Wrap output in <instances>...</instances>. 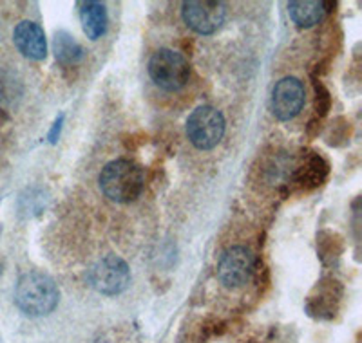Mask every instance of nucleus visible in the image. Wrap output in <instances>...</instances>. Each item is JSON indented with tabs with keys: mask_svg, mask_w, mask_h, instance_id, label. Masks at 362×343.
Wrapping results in <instances>:
<instances>
[{
	"mask_svg": "<svg viewBox=\"0 0 362 343\" xmlns=\"http://www.w3.org/2000/svg\"><path fill=\"white\" fill-rule=\"evenodd\" d=\"M342 253H344V241L339 233L325 229L317 235V255L325 266L335 264Z\"/></svg>",
	"mask_w": 362,
	"mask_h": 343,
	"instance_id": "15",
	"label": "nucleus"
},
{
	"mask_svg": "<svg viewBox=\"0 0 362 343\" xmlns=\"http://www.w3.org/2000/svg\"><path fill=\"white\" fill-rule=\"evenodd\" d=\"M313 89H315V100H313V109H315L317 118L322 119L332 109V95L326 89L325 83L321 80H313Z\"/></svg>",
	"mask_w": 362,
	"mask_h": 343,
	"instance_id": "16",
	"label": "nucleus"
},
{
	"mask_svg": "<svg viewBox=\"0 0 362 343\" xmlns=\"http://www.w3.org/2000/svg\"><path fill=\"white\" fill-rule=\"evenodd\" d=\"M319 132H321V119L315 118L308 123V136L315 138V136H319Z\"/></svg>",
	"mask_w": 362,
	"mask_h": 343,
	"instance_id": "18",
	"label": "nucleus"
},
{
	"mask_svg": "<svg viewBox=\"0 0 362 343\" xmlns=\"http://www.w3.org/2000/svg\"><path fill=\"white\" fill-rule=\"evenodd\" d=\"M305 105V85L299 78L286 76L272 90V112L281 121L296 118Z\"/></svg>",
	"mask_w": 362,
	"mask_h": 343,
	"instance_id": "8",
	"label": "nucleus"
},
{
	"mask_svg": "<svg viewBox=\"0 0 362 343\" xmlns=\"http://www.w3.org/2000/svg\"><path fill=\"white\" fill-rule=\"evenodd\" d=\"M62 123H64V116H60V118L54 121L53 125V131L49 132V141L51 143H57L58 138H60V131H62Z\"/></svg>",
	"mask_w": 362,
	"mask_h": 343,
	"instance_id": "17",
	"label": "nucleus"
},
{
	"mask_svg": "<svg viewBox=\"0 0 362 343\" xmlns=\"http://www.w3.org/2000/svg\"><path fill=\"white\" fill-rule=\"evenodd\" d=\"M87 280H89L90 287L98 293L115 296V294L124 293L129 287L131 270H129L127 262L124 258L116 257V255H107L90 267Z\"/></svg>",
	"mask_w": 362,
	"mask_h": 343,
	"instance_id": "5",
	"label": "nucleus"
},
{
	"mask_svg": "<svg viewBox=\"0 0 362 343\" xmlns=\"http://www.w3.org/2000/svg\"><path fill=\"white\" fill-rule=\"evenodd\" d=\"M100 188L115 203L127 205L141 195L145 176L140 164L129 160H115L100 172Z\"/></svg>",
	"mask_w": 362,
	"mask_h": 343,
	"instance_id": "1",
	"label": "nucleus"
},
{
	"mask_svg": "<svg viewBox=\"0 0 362 343\" xmlns=\"http://www.w3.org/2000/svg\"><path fill=\"white\" fill-rule=\"evenodd\" d=\"M80 11V22H82L83 33L87 35V38L90 40H98L105 35L109 24L107 9L102 2H95V0H89V2H80L78 4Z\"/></svg>",
	"mask_w": 362,
	"mask_h": 343,
	"instance_id": "12",
	"label": "nucleus"
},
{
	"mask_svg": "<svg viewBox=\"0 0 362 343\" xmlns=\"http://www.w3.org/2000/svg\"><path fill=\"white\" fill-rule=\"evenodd\" d=\"M53 49L57 60L66 67L76 66L83 58V47L67 31H58V33H54Z\"/></svg>",
	"mask_w": 362,
	"mask_h": 343,
	"instance_id": "14",
	"label": "nucleus"
},
{
	"mask_svg": "<svg viewBox=\"0 0 362 343\" xmlns=\"http://www.w3.org/2000/svg\"><path fill=\"white\" fill-rule=\"evenodd\" d=\"M60 291L49 275L42 271H29L18 278L15 302L28 316H45L57 307Z\"/></svg>",
	"mask_w": 362,
	"mask_h": 343,
	"instance_id": "2",
	"label": "nucleus"
},
{
	"mask_svg": "<svg viewBox=\"0 0 362 343\" xmlns=\"http://www.w3.org/2000/svg\"><path fill=\"white\" fill-rule=\"evenodd\" d=\"M342 300V286L339 280L326 277L315 284L306 299V311L312 318L334 320Z\"/></svg>",
	"mask_w": 362,
	"mask_h": 343,
	"instance_id": "9",
	"label": "nucleus"
},
{
	"mask_svg": "<svg viewBox=\"0 0 362 343\" xmlns=\"http://www.w3.org/2000/svg\"><path fill=\"white\" fill-rule=\"evenodd\" d=\"M252 271H254V255L243 246L226 249L218 264L219 282L228 289L243 287L250 280Z\"/></svg>",
	"mask_w": 362,
	"mask_h": 343,
	"instance_id": "6",
	"label": "nucleus"
},
{
	"mask_svg": "<svg viewBox=\"0 0 362 343\" xmlns=\"http://www.w3.org/2000/svg\"><path fill=\"white\" fill-rule=\"evenodd\" d=\"M290 18L297 28H312L325 18L326 2L319 0H293L288 2Z\"/></svg>",
	"mask_w": 362,
	"mask_h": 343,
	"instance_id": "13",
	"label": "nucleus"
},
{
	"mask_svg": "<svg viewBox=\"0 0 362 343\" xmlns=\"http://www.w3.org/2000/svg\"><path fill=\"white\" fill-rule=\"evenodd\" d=\"M13 42L18 53L29 60H44L47 56V40L44 29L31 20H22L13 31Z\"/></svg>",
	"mask_w": 362,
	"mask_h": 343,
	"instance_id": "10",
	"label": "nucleus"
},
{
	"mask_svg": "<svg viewBox=\"0 0 362 343\" xmlns=\"http://www.w3.org/2000/svg\"><path fill=\"white\" fill-rule=\"evenodd\" d=\"M225 118L218 109L210 105L198 107L187 119V136L190 143L199 150L218 147L225 134Z\"/></svg>",
	"mask_w": 362,
	"mask_h": 343,
	"instance_id": "4",
	"label": "nucleus"
},
{
	"mask_svg": "<svg viewBox=\"0 0 362 343\" xmlns=\"http://www.w3.org/2000/svg\"><path fill=\"white\" fill-rule=\"evenodd\" d=\"M148 74L158 87L169 92L183 89L190 78L187 58L173 49H160L148 61Z\"/></svg>",
	"mask_w": 362,
	"mask_h": 343,
	"instance_id": "3",
	"label": "nucleus"
},
{
	"mask_svg": "<svg viewBox=\"0 0 362 343\" xmlns=\"http://www.w3.org/2000/svg\"><path fill=\"white\" fill-rule=\"evenodd\" d=\"M328 174H329L328 161H326L321 154L310 152V155H306L305 163L300 164V167L296 170L293 183H296L300 190L310 192V190L319 188V186L326 181Z\"/></svg>",
	"mask_w": 362,
	"mask_h": 343,
	"instance_id": "11",
	"label": "nucleus"
},
{
	"mask_svg": "<svg viewBox=\"0 0 362 343\" xmlns=\"http://www.w3.org/2000/svg\"><path fill=\"white\" fill-rule=\"evenodd\" d=\"M183 20L192 31L199 35H212L223 25L226 17V9L221 2H209V0H190L181 6Z\"/></svg>",
	"mask_w": 362,
	"mask_h": 343,
	"instance_id": "7",
	"label": "nucleus"
}]
</instances>
